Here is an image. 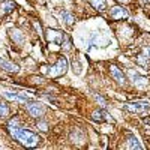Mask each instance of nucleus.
I'll return each mask as SVG.
<instances>
[{
  "label": "nucleus",
  "mask_w": 150,
  "mask_h": 150,
  "mask_svg": "<svg viewBox=\"0 0 150 150\" xmlns=\"http://www.w3.org/2000/svg\"><path fill=\"white\" fill-rule=\"evenodd\" d=\"M6 131L8 134L14 138L15 141H18L21 146L24 147H29V149H35L41 144L42 138L38 134L26 129V128H23L18 119H12L8 122V126H6Z\"/></svg>",
  "instance_id": "f257e3e1"
},
{
  "label": "nucleus",
  "mask_w": 150,
  "mask_h": 150,
  "mask_svg": "<svg viewBox=\"0 0 150 150\" xmlns=\"http://www.w3.org/2000/svg\"><path fill=\"white\" fill-rule=\"evenodd\" d=\"M69 69V62L65 56H59L57 62L51 66H42L41 68V72L45 74L48 78H60L68 72Z\"/></svg>",
  "instance_id": "f03ea898"
},
{
  "label": "nucleus",
  "mask_w": 150,
  "mask_h": 150,
  "mask_svg": "<svg viewBox=\"0 0 150 150\" xmlns=\"http://www.w3.org/2000/svg\"><path fill=\"white\" fill-rule=\"evenodd\" d=\"M107 11H108V17L111 21L120 23V21H126L129 18V11L123 5H114V6L108 8Z\"/></svg>",
  "instance_id": "7ed1b4c3"
},
{
  "label": "nucleus",
  "mask_w": 150,
  "mask_h": 150,
  "mask_svg": "<svg viewBox=\"0 0 150 150\" xmlns=\"http://www.w3.org/2000/svg\"><path fill=\"white\" fill-rule=\"evenodd\" d=\"M44 35H45V39H47L48 44H56L59 47H62V44H63L65 39L68 38L63 30H60V29H51V27H48Z\"/></svg>",
  "instance_id": "20e7f679"
},
{
  "label": "nucleus",
  "mask_w": 150,
  "mask_h": 150,
  "mask_svg": "<svg viewBox=\"0 0 150 150\" xmlns=\"http://www.w3.org/2000/svg\"><path fill=\"white\" fill-rule=\"evenodd\" d=\"M108 72H110V75H111V78L116 81L117 86H120V87H125V86H126L128 77L123 74V71H122L117 65H114V63L108 65Z\"/></svg>",
  "instance_id": "39448f33"
},
{
  "label": "nucleus",
  "mask_w": 150,
  "mask_h": 150,
  "mask_svg": "<svg viewBox=\"0 0 150 150\" xmlns=\"http://www.w3.org/2000/svg\"><path fill=\"white\" fill-rule=\"evenodd\" d=\"M26 111L27 114L33 119H39L45 114V107L41 102H36V101H27L26 102Z\"/></svg>",
  "instance_id": "423d86ee"
},
{
  "label": "nucleus",
  "mask_w": 150,
  "mask_h": 150,
  "mask_svg": "<svg viewBox=\"0 0 150 150\" xmlns=\"http://www.w3.org/2000/svg\"><path fill=\"white\" fill-rule=\"evenodd\" d=\"M123 108L126 111L135 112V114H146L150 110V104L149 102H143V101H137V102H128L125 104Z\"/></svg>",
  "instance_id": "0eeeda50"
},
{
  "label": "nucleus",
  "mask_w": 150,
  "mask_h": 150,
  "mask_svg": "<svg viewBox=\"0 0 150 150\" xmlns=\"http://www.w3.org/2000/svg\"><path fill=\"white\" fill-rule=\"evenodd\" d=\"M126 75H128L129 81H132V84L137 86V87H146V86H149V83H150V78H149V77L140 75L138 72L134 71V69H128Z\"/></svg>",
  "instance_id": "6e6552de"
},
{
  "label": "nucleus",
  "mask_w": 150,
  "mask_h": 150,
  "mask_svg": "<svg viewBox=\"0 0 150 150\" xmlns=\"http://www.w3.org/2000/svg\"><path fill=\"white\" fill-rule=\"evenodd\" d=\"M89 44L90 45H95V47H101V48H104V47H107L108 44H110V38L105 35V33H99V32H93L92 35H90V41H89Z\"/></svg>",
  "instance_id": "1a4fd4ad"
},
{
  "label": "nucleus",
  "mask_w": 150,
  "mask_h": 150,
  "mask_svg": "<svg viewBox=\"0 0 150 150\" xmlns=\"http://www.w3.org/2000/svg\"><path fill=\"white\" fill-rule=\"evenodd\" d=\"M8 33H9V38H11L12 44H15L17 47H23L24 44H26V35H24L23 30H20L18 27L9 29Z\"/></svg>",
  "instance_id": "9d476101"
},
{
  "label": "nucleus",
  "mask_w": 150,
  "mask_h": 150,
  "mask_svg": "<svg viewBox=\"0 0 150 150\" xmlns=\"http://www.w3.org/2000/svg\"><path fill=\"white\" fill-rule=\"evenodd\" d=\"M15 8H17V3L14 0H2V2H0V18L8 17L9 14H12V12L15 11Z\"/></svg>",
  "instance_id": "9b49d317"
},
{
  "label": "nucleus",
  "mask_w": 150,
  "mask_h": 150,
  "mask_svg": "<svg viewBox=\"0 0 150 150\" xmlns=\"http://www.w3.org/2000/svg\"><path fill=\"white\" fill-rule=\"evenodd\" d=\"M57 17H59V20L63 23L65 26H68V27L74 26V23H75L74 14H72V12H69V11H66V9H60V11L57 12Z\"/></svg>",
  "instance_id": "f8f14e48"
},
{
  "label": "nucleus",
  "mask_w": 150,
  "mask_h": 150,
  "mask_svg": "<svg viewBox=\"0 0 150 150\" xmlns=\"http://www.w3.org/2000/svg\"><path fill=\"white\" fill-rule=\"evenodd\" d=\"M90 119L93 122H99V123H102V122H112V119L110 117V114L107 111L104 110H95L92 114H90Z\"/></svg>",
  "instance_id": "ddd939ff"
},
{
  "label": "nucleus",
  "mask_w": 150,
  "mask_h": 150,
  "mask_svg": "<svg viewBox=\"0 0 150 150\" xmlns=\"http://www.w3.org/2000/svg\"><path fill=\"white\" fill-rule=\"evenodd\" d=\"M125 149H143V146L140 144L138 138L134 135V134H128L125 137V143H123Z\"/></svg>",
  "instance_id": "4468645a"
},
{
  "label": "nucleus",
  "mask_w": 150,
  "mask_h": 150,
  "mask_svg": "<svg viewBox=\"0 0 150 150\" xmlns=\"http://www.w3.org/2000/svg\"><path fill=\"white\" fill-rule=\"evenodd\" d=\"M87 3L92 9H95L96 12H105L108 9V3L107 0H87Z\"/></svg>",
  "instance_id": "2eb2a0df"
},
{
  "label": "nucleus",
  "mask_w": 150,
  "mask_h": 150,
  "mask_svg": "<svg viewBox=\"0 0 150 150\" xmlns=\"http://www.w3.org/2000/svg\"><path fill=\"white\" fill-rule=\"evenodd\" d=\"M0 68H2L3 71H6V72H11V74H17L20 71L18 65L12 63V62H9V60H5V59H0Z\"/></svg>",
  "instance_id": "dca6fc26"
},
{
  "label": "nucleus",
  "mask_w": 150,
  "mask_h": 150,
  "mask_svg": "<svg viewBox=\"0 0 150 150\" xmlns=\"http://www.w3.org/2000/svg\"><path fill=\"white\" fill-rule=\"evenodd\" d=\"M134 62H135V65H137V66H141V68H144L146 71L150 69V59L146 57L143 53L137 54V56L134 57Z\"/></svg>",
  "instance_id": "f3484780"
},
{
  "label": "nucleus",
  "mask_w": 150,
  "mask_h": 150,
  "mask_svg": "<svg viewBox=\"0 0 150 150\" xmlns=\"http://www.w3.org/2000/svg\"><path fill=\"white\" fill-rule=\"evenodd\" d=\"M71 141H72V143H77V144L84 143V141H86L84 132H83L81 129H77V128H75V129L71 132Z\"/></svg>",
  "instance_id": "a211bd4d"
},
{
  "label": "nucleus",
  "mask_w": 150,
  "mask_h": 150,
  "mask_svg": "<svg viewBox=\"0 0 150 150\" xmlns=\"http://www.w3.org/2000/svg\"><path fill=\"white\" fill-rule=\"evenodd\" d=\"M9 116V105L6 102H0V119H6Z\"/></svg>",
  "instance_id": "6ab92c4d"
},
{
  "label": "nucleus",
  "mask_w": 150,
  "mask_h": 150,
  "mask_svg": "<svg viewBox=\"0 0 150 150\" xmlns=\"http://www.w3.org/2000/svg\"><path fill=\"white\" fill-rule=\"evenodd\" d=\"M36 129H38V131H41V132H48L50 125H48L47 122H44V120H39V122L36 123Z\"/></svg>",
  "instance_id": "aec40b11"
},
{
  "label": "nucleus",
  "mask_w": 150,
  "mask_h": 150,
  "mask_svg": "<svg viewBox=\"0 0 150 150\" xmlns=\"http://www.w3.org/2000/svg\"><path fill=\"white\" fill-rule=\"evenodd\" d=\"M93 98H95V101L99 104V107H101V108H105L107 105H108V102L105 101V99L101 96V95H98V93H93Z\"/></svg>",
  "instance_id": "412c9836"
},
{
  "label": "nucleus",
  "mask_w": 150,
  "mask_h": 150,
  "mask_svg": "<svg viewBox=\"0 0 150 150\" xmlns=\"http://www.w3.org/2000/svg\"><path fill=\"white\" fill-rule=\"evenodd\" d=\"M141 53H143L146 57L150 59V45H144V47L141 48Z\"/></svg>",
  "instance_id": "4be33fe9"
},
{
  "label": "nucleus",
  "mask_w": 150,
  "mask_h": 150,
  "mask_svg": "<svg viewBox=\"0 0 150 150\" xmlns=\"http://www.w3.org/2000/svg\"><path fill=\"white\" fill-rule=\"evenodd\" d=\"M114 2H117L119 5L126 6V5H132V3H134V0H114Z\"/></svg>",
  "instance_id": "5701e85b"
},
{
  "label": "nucleus",
  "mask_w": 150,
  "mask_h": 150,
  "mask_svg": "<svg viewBox=\"0 0 150 150\" xmlns=\"http://www.w3.org/2000/svg\"><path fill=\"white\" fill-rule=\"evenodd\" d=\"M143 3H146V5H150V0H141Z\"/></svg>",
  "instance_id": "b1692460"
},
{
  "label": "nucleus",
  "mask_w": 150,
  "mask_h": 150,
  "mask_svg": "<svg viewBox=\"0 0 150 150\" xmlns=\"http://www.w3.org/2000/svg\"><path fill=\"white\" fill-rule=\"evenodd\" d=\"M30 2H39V0H30Z\"/></svg>",
  "instance_id": "393cba45"
},
{
  "label": "nucleus",
  "mask_w": 150,
  "mask_h": 150,
  "mask_svg": "<svg viewBox=\"0 0 150 150\" xmlns=\"http://www.w3.org/2000/svg\"><path fill=\"white\" fill-rule=\"evenodd\" d=\"M0 2H2V0H0Z\"/></svg>",
  "instance_id": "a878e982"
}]
</instances>
